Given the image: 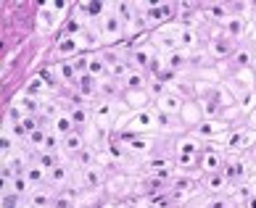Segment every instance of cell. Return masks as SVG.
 <instances>
[{
	"instance_id": "9a60e30c",
	"label": "cell",
	"mask_w": 256,
	"mask_h": 208,
	"mask_svg": "<svg viewBox=\"0 0 256 208\" xmlns=\"http://www.w3.org/2000/svg\"><path fill=\"white\" fill-rule=\"evenodd\" d=\"M222 26H224V34L230 37L232 42H235V40H243V34H246V18H240V16H230Z\"/></svg>"
},
{
	"instance_id": "f546056e",
	"label": "cell",
	"mask_w": 256,
	"mask_h": 208,
	"mask_svg": "<svg viewBox=\"0 0 256 208\" xmlns=\"http://www.w3.org/2000/svg\"><path fill=\"white\" fill-rule=\"evenodd\" d=\"M50 129L56 132V135H61V137H69V135H74V132H77V127H74V121H72L69 113H64V116L56 119Z\"/></svg>"
},
{
	"instance_id": "f35d334b",
	"label": "cell",
	"mask_w": 256,
	"mask_h": 208,
	"mask_svg": "<svg viewBox=\"0 0 256 208\" xmlns=\"http://www.w3.org/2000/svg\"><path fill=\"white\" fill-rule=\"evenodd\" d=\"M148 92L158 100L161 95H166V92H169V90H166V82H164V79H154V82L148 84Z\"/></svg>"
},
{
	"instance_id": "e0dca14e",
	"label": "cell",
	"mask_w": 256,
	"mask_h": 208,
	"mask_svg": "<svg viewBox=\"0 0 256 208\" xmlns=\"http://www.w3.org/2000/svg\"><path fill=\"white\" fill-rule=\"evenodd\" d=\"M77 92H80V98H92L98 92V79L92 77V74H80V79H77Z\"/></svg>"
},
{
	"instance_id": "ee69618b",
	"label": "cell",
	"mask_w": 256,
	"mask_h": 208,
	"mask_svg": "<svg viewBox=\"0 0 256 208\" xmlns=\"http://www.w3.org/2000/svg\"><path fill=\"white\" fill-rule=\"evenodd\" d=\"M188 187H193L190 177H172V190H188Z\"/></svg>"
},
{
	"instance_id": "4316f807",
	"label": "cell",
	"mask_w": 256,
	"mask_h": 208,
	"mask_svg": "<svg viewBox=\"0 0 256 208\" xmlns=\"http://www.w3.org/2000/svg\"><path fill=\"white\" fill-rule=\"evenodd\" d=\"M140 18H143L146 26H161V24H166L164 21V13H161V5H146Z\"/></svg>"
},
{
	"instance_id": "83f0119b",
	"label": "cell",
	"mask_w": 256,
	"mask_h": 208,
	"mask_svg": "<svg viewBox=\"0 0 256 208\" xmlns=\"http://www.w3.org/2000/svg\"><path fill=\"white\" fill-rule=\"evenodd\" d=\"M58 116H64V111H61V103H56V100H50V98H42V111H40V119H45V121H53L58 119Z\"/></svg>"
},
{
	"instance_id": "ba28073f",
	"label": "cell",
	"mask_w": 256,
	"mask_h": 208,
	"mask_svg": "<svg viewBox=\"0 0 256 208\" xmlns=\"http://www.w3.org/2000/svg\"><path fill=\"white\" fill-rule=\"evenodd\" d=\"M53 71L58 74V82L66 84V87H74L80 79V71H77V66H74V61H58Z\"/></svg>"
},
{
	"instance_id": "8d00e7d4",
	"label": "cell",
	"mask_w": 256,
	"mask_h": 208,
	"mask_svg": "<svg viewBox=\"0 0 256 208\" xmlns=\"http://www.w3.org/2000/svg\"><path fill=\"white\" fill-rule=\"evenodd\" d=\"M224 182H227L224 172H214V174H208V179H206V187H208L212 193H220L222 187H224Z\"/></svg>"
},
{
	"instance_id": "94428289",
	"label": "cell",
	"mask_w": 256,
	"mask_h": 208,
	"mask_svg": "<svg viewBox=\"0 0 256 208\" xmlns=\"http://www.w3.org/2000/svg\"><path fill=\"white\" fill-rule=\"evenodd\" d=\"M227 208H232V206H227Z\"/></svg>"
},
{
	"instance_id": "f6af8a7d",
	"label": "cell",
	"mask_w": 256,
	"mask_h": 208,
	"mask_svg": "<svg viewBox=\"0 0 256 208\" xmlns=\"http://www.w3.org/2000/svg\"><path fill=\"white\" fill-rule=\"evenodd\" d=\"M156 113V127H161V129H169L172 127V116H169V113H164V111H154Z\"/></svg>"
},
{
	"instance_id": "484cf974",
	"label": "cell",
	"mask_w": 256,
	"mask_h": 208,
	"mask_svg": "<svg viewBox=\"0 0 256 208\" xmlns=\"http://www.w3.org/2000/svg\"><path fill=\"white\" fill-rule=\"evenodd\" d=\"M66 182H69V166H66V164H58V166H53L48 172V185L66 187Z\"/></svg>"
},
{
	"instance_id": "44dd1931",
	"label": "cell",
	"mask_w": 256,
	"mask_h": 208,
	"mask_svg": "<svg viewBox=\"0 0 256 208\" xmlns=\"http://www.w3.org/2000/svg\"><path fill=\"white\" fill-rule=\"evenodd\" d=\"M177 48H180V50H185V53L196 50V48H198V34H196V29H190V26H182V29H180Z\"/></svg>"
},
{
	"instance_id": "4fadbf2b",
	"label": "cell",
	"mask_w": 256,
	"mask_h": 208,
	"mask_svg": "<svg viewBox=\"0 0 256 208\" xmlns=\"http://www.w3.org/2000/svg\"><path fill=\"white\" fill-rule=\"evenodd\" d=\"M84 148H88V143H84V137L80 135V132H74V135L64 137V143H61V153H64V156H74V158H77Z\"/></svg>"
},
{
	"instance_id": "d6a6232c",
	"label": "cell",
	"mask_w": 256,
	"mask_h": 208,
	"mask_svg": "<svg viewBox=\"0 0 256 208\" xmlns=\"http://www.w3.org/2000/svg\"><path fill=\"white\" fill-rule=\"evenodd\" d=\"M124 148L130 150V153H138V156H140V153H148V150L154 148V140H148V137H140V135H138L135 140H130Z\"/></svg>"
},
{
	"instance_id": "11a10c76",
	"label": "cell",
	"mask_w": 256,
	"mask_h": 208,
	"mask_svg": "<svg viewBox=\"0 0 256 208\" xmlns=\"http://www.w3.org/2000/svg\"><path fill=\"white\" fill-rule=\"evenodd\" d=\"M248 121H251V127H254V129H256V108H254V111H251V116H248Z\"/></svg>"
},
{
	"instance_id": "b9f144b4",
	"label": "cell",
	"mask_w": 256,
	"mask_h": 208,
	"mask_svg": "<svg viewBox=\"0 0 256 208\" xmlns=\"http://www.w3.org/2000/svg\"><path fill=\"white\" fill-rule=\"evenodd\" d=\"M204 113L208 119H214L216 113H220V100L216 98H208V100H204Z\"/></svg>"
},
{
	"instance_id": "9f6ffc18",
	"label": "cell",
	"mask_w": 256,
	"mask_h": 208,
	"mask_svg": "<svg viewBox=\"0 0 256 208\" xmlns=\"http://www.w3.org/2000/svg\"><path fill=\"white\" fill-rule=\"evenodd\" d=\"M248 32H251V37L256 40V24H254V21H251V26H248Z\"/></svg>"
},
{
	"instance_id": "52a82bcc",
	"label": "cell",
	"mask_w": 256,
	"mask_h": 208,
	"mask_svg": "<svg viewBox=\"0 0 256 208\" xmlns=\"http://www.w3.org/2000/svg\"><path fill=\"white\" fill-rule=\"evenodd\" d=\"M150 127H156V113L154 111H138L127 119V129H132V132H143V129H150Z\"/></svg>"
},
{
	"instance_id": "c3c4849f",
	"label": "cell",
	"mask_w": 256,
	"mask_h": 208,
	"mask_svg": "<svg viewBox=\"0 0 256 208\" xmlns=\"http://www.w3.org/2000/svg\"><path fill=\"white\" fill-rule=\"evenodd\" d=\"M164 185H166V182H164V179H158V177H148V182H146V187H148L150 193H158Z\"/></svg>"
},
{
	"instance_id": "f5cc1de1",
	"label": "cell",
	"mask_w": 256,
	"mask_h": 208,
	"mask_svg": "<svg viewBox=\"0 0 256 208\" xmlns=\"http://www.w3.org/2000/svg\"><path fill=\"white\" fill-rule=\"evenodd\" d=\"M230 206V201H224V198H216V201L208 203V208H227Z\"/></svg>"
},
{
	"instance_id": "bcb514c9",
	"label": "cell",
	"mask_w": 256,
	"mask_h": 208,
	"mask_svg": "<svg viewBox=\"0 0 256 208\" xmlns=\"http://www.w3.org/2000/svg\"><path fill=\"white\" fill-rule=\"evenodd\" d=\"M208 13H212L214 18H216V21H227V18H230V13H227V8L224 5H212V8H208Z\"/></svg>"
},
{
	"instance_id": "8992f818",
	"label": "cell",
	"mask_w": 256,
	"mask_h": 208,
	"mask_svg": "<svg viewBox=\"0 0 256 208\" xmlns=\"http://www.w3.org/2000/svg\"><path fill=\"white\" fill-rule=\"evenodd\" d=\"M80 50H82V34H80V37L61 34L58 42H56V53H58L61 58H72V55H77Z\"/></svg>"
},
{
	"instance_id": "5b68a950",
	"label": "cell",
	"mask_w": 256,
	"mask_h": 208,
	"mask_svg": "<svg viewBox=\"0 0 256 208\" xmlns=\"http://www.w3.org/2000/svg\"><path fill=\"white\" fill-rule=\"evenodd\" d=\"M196 156H198V140H182V143L177 145V161L174 164L180 166V169H188L196 161Z\"/></svg>"
},
{
	"instance_id": "db71d44e",
	"label": "cell",
	"mask_w": 256,
	"mask_h": 208,
	"mask_svg": "<svg viewBox=\"0 0 256 208\" xmlns=\"http://www.w3.org/2000/svg\"><path fill=\"white\" fill-rule=\"evenodd\" d=\"M246 208H256V195H251L248 201H246Z\"/></svg>"
},
{
	"instance_id": "836d02e7",
	"label": "cell",
	"mask_w": 256,
	"mask_h": 208,
	"mask_svg": "<svg viewBox=\"0 0 256 208\" xmlns=\"http://www.w3.org/2000/svg\"><path fill=\"white\" fill-rule=\"evenodd\" d=\"M114 11L122 16L124 26H132V21H135V5L132 3H114Z\"/></svg>"
},
{
	"instance_id": "3957f363",
	"label": "cell",
	"mask_w": 256,
	"mask_h": 208,
	"mask_svg": "<svg viewBox=\"0 0 256 208\" xmlns=\"http://www.w3.org/2000/svg\"><path fill=\"white\" fill-rule=\"evenodd\" d=\"M208 53H212L214 58H230V55H235V42L224 32L214 34L212 40H208Z\"/></svg>"
},
{
	"instance_id": "ab89813d",
	"label": "cell",
	"mask_w": 256,
	"mask_h": 208,
	"mask_svg": "<svg viewBox=\"0 0 256 208\" xmlns=\"http://www.w3.org/2000/svg\"><path fill=\"white\" fill-rule=\"evenodd\" d=\"M232 63L235 66H248V63H254V53L251 50H235Z\"/></svg>"
},
{
	"instance_id": "d4e9b609",
	"label": "cell",
	"mask_w": 256,
	"mask_h": 208,
	"mask_svg": "<svg viewBox=\"0 0 256 208\" xmlns=\"http://www.w3.org/2000/svg\"><path fill=\"white\" fill-rule=\"evenodd\" d=\"M248 174V166H246V161H230L227 164V169H224V177L230 179V182H243V177Z\"/></svg>"
},
{
	"instance_id": "5bb4252c",
	"label": "cell",
	"mask_w": 256,
	"mask_h": 208,
	"mask_svg": "<svg viewBox=\"0 0 256 208\" xmlns=\"http://www.w3.org/2000/svg\"><path fill=\"white\" fill-rule=\"evenodd\" d=\"M88 74H92L96 79H106V77H108V63H106V58H103V55H98V53L88 55Z\"/></svg>"
},
{
	"instance_id": "6da1fadb",
	"label": "cell",
	"mask_w": 256,
	"mask_h": 208,
	"mask_svg": "<svg viewBox=\"0 0 256 208\" xmlns=\"http://www.w3.org/2000/svg\"><path fill=\"white\" fill-rule=\"evenodd\" d=\"M98 26H100V40H106V42H116V40H122V34H124V21H122V16L114 11V5L108 8L106 13H103V18L98 21Z\"/></svg>"
},
{
	"instance_id": "603a6c76",
	"label": "cell",
	"mask_w": 256,
	"mask_h": 208,
	"mask_svg": "<svg viewBox=\"0 0 256 208\" xmlns=\"http://www.w3.org/2000/svg\"><path fill=\"white\" fill-rule=\"evenodd\" d=\"M8 193H11L14 198H30L32 195V182L26 177H14L11 185H6Z\"/></svg>"
},
{
	"instance_id": "9c48e42d",
	"label": "cell",
	"mask_w": 256,
	"mask_h": 208,
	"mask_svg": "<svg viewBox=\"0 0 256 208\" xmlns=\"http://www.w3.org/2000/svg\"><path fill=\"white\" fill-rule=\"evenodd\" d=\"M154 40L158 48H164L166 53L177 48V40H180V29H172V26H164V29H156L154 32Z\"/></svg>"
},
{
	"instance_id": "f1b7e54d",
	"label": "cell",
	"mask_w": 256,
	"mask_h": 208,
	"mask_svg": "<svg viewBox=\"0 0 256 208\" xmlns=\"http://www.w3.org/2000/svg\"><path fill=\"white\" fill-rule=\"evenodd\" d=\"M201 166H204V172H208V174H214V172H222V156L216 153V150H206L204 153V158H201Z\"/></svg>"
},
{
	"instance_id": "d6986e66",
	"label": "cell",
	"mask_w": 256,
	"mask_h": 208,
	"mask_svg": "<svg viewBox=\"0 0 256 208\" xmlns=\"http://www.w3.org/2000/svg\"><path fill=\"white\" fill-rule=\"evenodd\" d=\"M16 103L22 106V111L26 113V116H40V111H42V98H32V95H18Z\"/></svg>"
},
{
	"instance_id": "8fae6325",
	"label": "cell",
	"mask_w": 256,
	"mask_h": 208,
	"mask_svg": "<svg viewBox=\"0 0 256 208\" xmlns=\"http://www.w3.org/2000/svg\"><path fill=\"white\" fill-rule=\"evenodd\" d=\"M156 103H158V111L169 113V116H177V113H182V108H185V103L177 92H166V95H161Z\"/></svg>"
},
{
	"instance_id": "816d5d0a",
	"label": "cell",
	"mask_w": 256,
	"mask_h": 208,
	"mask_svg": "<svg viewBox=\"0 0 256 208\" xmlns=\"http://www.w3.org/2000/svg\"><path fill=\"white\" fill-rule=\"evenodd\" d=\"M61 198H66V201H77L80 198V193H77V187H64V193H61Z\"/></svg>"
},
{
	"instance_id": "d590c367",
	"label": "cell",
	"mask_w": 256,
	"mask_h": 208,
	"mask_svg": "<svg viewBox=\"0 0 256 208\" xmlns=\"http://www.w3.org/2000/svg\"><path fill=\"white\" fill-rule=\"evenodd\" d=\"M45 137H48V129H34L30 137H26V145H32L37 153H40V150H45Z\"/></svg>"
},
{
	"instance_id": "6f0895ef",
	"label": "cell",
	"mask_w": 256,
	"mask_h": 208,
	"mask_svg": "<svg viewBox=\"0 0 256 208\" xmlns=\"http://www.w3.org/2000/svg\"><path fill=\"white\" fill-rule=\"evenodd\" d=\"M251 66H254V71H256V53H254V63Z\"/></svg>"
},
{
	"instance_id": "30bf717a",
	"label": "cell",
	"mask_w": 256,
	"mask_h": 208,
	"mask_svg": "<svg viewBox=\"0 0 256 208\" xmlns=\"http://www.w3.org/2000/svg\"><path fill=\"white\" fill-rule=\"evenodd\" d=\"M114 116H116V111H114V103H111V100L96 103V108H92V121H96V124L108 127L111 121H114Z\"/></svg>"
},
{
	"instance_id": "277c9868",
	"label": "cell",
	"mask_w": 256,
	"mask_h": 208,
	"mask_svg": "<svg viewBox=\"0 0 256 208\" xmlns=\"http://www.w3.org/2000/svg\"><path fill=\"white\" fill-rule=\"evenodd\" d=\"M227 132V124L220 119H206V121H198L196 124V137L198 140H214L216 135Z\"/></svg>"
},
{
	"instance_id": "680465c9",
	"label": "cell",
	"mask_w": 256,
	"mask_h": 208,
	"mask_svg": "<svg viewBox=\"0 0 256 208\" xmlns=\"http://www.w3.org/2000/svg\"><path fill=\"white\" fill-rule=\"evenodd\" d=\"M254 82H256V71H254Z\"/></svg>"
},
{
	"instance_id": "7a4b0ae2",
	"label": "cell",
	"mask_w": 256,
	"mask_h": 208,
	"mask_svg": "<svg viewBox=\"0 0 256 208\" xmlns=\"http://www.w3.org/2000/svg\"><path fill=\"white\" fill-rule=\"evenodd\" d=\"M130 61H132V66H135V69H140V71H146V69H158V63H156L158 58H156L154 48H146V45H140V48H132Z\"/></svg>"
},
{
	"instance_id": "e575fe53",
	"label": "cell",
	"mask_w": 256,
	"mask_h": 208,
	"mask_svg": "<svg viewBox=\"0 0 256 208\" xmlns=\"http://www.w3.org/2000/svg\"><path fill=\"white\" fill-rule=\"evenodd\" d=\"M98 92H100V95H106V100H108V98H116V92H119V82H114L111 77L98 79Z\"/></svg>"
},
{
	"instance_id": "2e32d148",
	"label": "cell",
	"mask_w": 256,
	"mask_h": 208,
	"mask_svg": "<svg viewBox=\"0 0 256 208\" xmlns=\"http://www.w3.org/2000/svg\"><path fill=\"white\" fill-rule=\"evenodd\" d=\"M148 77H146V71H140V69H135V71H130V77L124 79V87L130 90V92H148Z\"/></svg>"
},
{
	"instance_id": "681fc988",
	"label": "cell",
	"mask_w": 256,
	"mask_h": 208,
	"mask_svg": "<svg viewBox=\"0 0 256 208\" xmlns=\"http://www.w3.org/2000/svg\"><path fill=\"white\" fill-rule=\"evenodd\" d=\"M50 18H53V16L48 13V8H42V11H40V29H45V32L50 29V24H53Z\"/></svg>"
},
{
	"instance_id": "f907efd6",
	"label": "cell",
	"mask_w": 256,
	"mask_h": 208,
	"mask_svg": "<svg viewBox=\"0 0 256 208\" xmlns=\"http://www.w3.org/2000/svg\"><path fill=\"white\" fill-rule=\"evenodd\" d=\"M161 5V13H164V21H172L174 18V5L172 3H158Z\"/></svg>"
},
{
	"instance_id": "7402d4cb",
	"label": "cell",
	"mask_w": 256,
	"mask_h": 208,
	"mask_svg": "<svg viewBox=\"0 0 256 208\" xmlns=\"http://www.w3.org/2000/svg\"><path fill=\"white\" fill-rule=\"evenodd\" d=\"M66 113L72 116L74 127H90V121H92V111H88L82 103H74V108H69Z\"/></svg>"
},
{
	"instance_id": "7c38bea8",
	"label": "cell",
	"mask_w": 256,
	"mask_h": 208,
	"mask_svg": "<svg viewBox=\"0 0 256 208\" xmlns=\"http://www.w3.org/2000/svg\"><path fill=\"white\" fill-rule=\"evenodd\" d=\"M190 63V53H185V50H180V48H174V50H169L166 55H164V69H169V71H180V69H185V66Z\"/></svg>"
},
{
	"instance_id": "60d3db41",
	"label": "cell",
	"mask_w": 256,
	"mask_h": 208,
	"mask_svg": "<svg viewBox=\"0 0 256 208\" xmlns=\"http://www.w3.org/2000/svg\"><path fill=\"white\" fill-rule=\"evenodd\" d=\"M174 164H172V161H169V158H150L148 161V169H150V172H161V169H172Z\"/></svg>"
},
{
	"instance_id": "ac0fdd59",
	"label": "cell",
	"mask_w": 256,
	"mask_h": 208,
	"mask_svg": "<svg viewBox=\"0 0 256 208\" xmlns=\"http://www.w3.org/2000/svg\"><path fill=\"white\" fill-rule=\"evenodd\" d=\"M254 140V135L251 132H243V129H235V132H230L227 135V140H224V148H230V150H240V148H246Z\"/></svg>"
},
{
	"instance_id": "4dcf8cb0",
	"label": "cell",
	"mask_w": 256,
	"mask_h": 208,
	"mask_svg": "<svg viewBox=\"0 0 256 208\" xmlns=\"http://www.w3.org/2000/svg\"><path fill=\"white\" fill-rule=\"evenodd\" d=\"M24 177L32 182V187H42L45 182H48V172H45L42 166H37L34 161L30 164V169H26V174H24Z\"/></svg>"
},
{
	"instance_id": "ffe728a7",
	"label": "cell",
	"mask_w": 256,
	"mask_h": 208,
	"mask_svg": "<svg viewBox=\"0 0 256 208\" xmlns=\"http://www.w3.org/2000/svg\"><path fill=\"white\" fill-rule=\"evenodd\" d=\"M53 201H56V198L45 190V185L42 187H34L32 195H30V208H50Z\"/></svg>"
},
{
	"instance_id": "91938a15",
	"label": "cell",
	"mask_w": 256,
	"mask_h": 208,
	"mask_svg": "<svg viewBox=\"0 0 256 208\" xmlns=\"http://www.w3.org/2000/svg\"><path fill=\"white\" fill-rule=\"evenodd\" d=\"M254 24H256V13H254Z\"/></svg>"
},
{
	"instance_id": "cb8c5ba5",
	"label": "cell",
	"mask_w": 256,
	"mask_h": 208,
	"mask_svg": "<svg viewBox=\"0 0 256 208\" xmlns=\"http://www.w3.org/2000/svg\"><path fill=\"white\" fill-rule=\"evenodd\" d=\"M100 182H103V174H100L98 166L82 169V187H88V190H98Z\"/></svg>"
},
{
	"instance_id": "6125c7cd",
	"label": "cell",
	"mask_w": 256,
	"mask_h": 208,
	"mask_svg": "<svg viewBox=\"0 0 256 208\" xmlns=\"http://www.w3.org/2000/svg\"><path fill=\"white\" fill-rule=\"evenodd\" d=\"M240 208H246V206H240Z\"/></svg>"
},
{
	"instance_id": "7dc6e473",
	"label": "cell",
	"mask_w": 256,
	"mask_h": 208,
	"mask_svg": "<svg viewBox=\"0 0 256 208\" xmlns=\"http://www.w3.org/2000/svg\"><path fill=\"white\" fill-rule=\"evenodd\" d=\"M235 195H238L240 201H248V198L254 195V190H251V187L246 185V182H238V187H235Z\"/></svg>"
},
{
	"instance_id": "7bdbcfd3",
	"label": "cell",
	"mask_w": 256,
	"mask_h": 208,
	"mask_svg": "<svg viewBox=\"0 0 256 208\" xmlns=\"http://www.w3.org/2000/svg\"><path fill=\"white\" fill-rule=\"evenodd\" d=\"M77 161H80V164H82L84 169H88V166H96V153H92L90 148H84L82 153L77 156Z\"/></svg>"
},
{
	"instance_id": "1f68e13d",
	"label": "cell",
	"mask_w": 256,
	"mask_h": 208,
	"mask_svg": "<svg viewBox=\"0 0 256 208\" xmlns=\"http://www.w3.org/2000/svg\"><path fill=\"white\" fill-rule=\"evenodd\" d=\"M34 164H37V166H42L45 172H50L53 166H58V164H61V161H58V156H56L53 150H40V153L34 156Z\"/></svg>"
},
{
	"instance_id": "74e56055",
	"label": "cell",
	"mask_w": 256,
	"mask_h": 208,
	"mask_svg": "<svg viewBox=\"0 0 256 208\" xmlns=\"http://www.w3.org/2000/svg\"><path fill=\"white\" fill-rule=\"evenodd\" d=\"M26 116V113L22 111V106H18V103L14 100L11 106H8V111H6V119H8V124H18V121H22Z\"/></svg>"
}]
</instances>
